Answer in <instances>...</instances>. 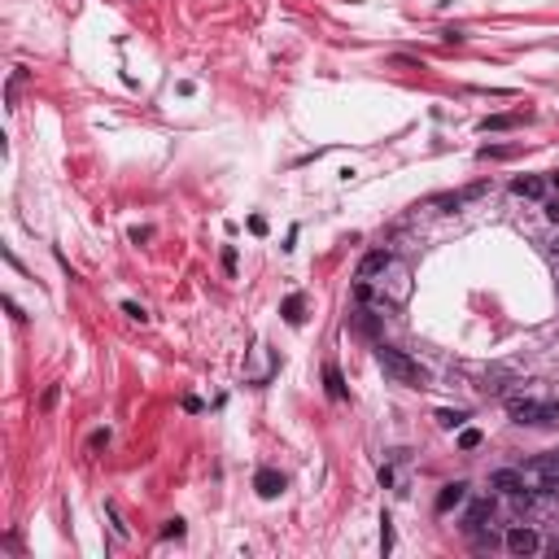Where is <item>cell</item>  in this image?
Wrapping results in <instances>:
<instances>
[{
    "mask_svg": "<svg viewBox=\"0 0 559 559\" xmlns=\"http://www.w3.org/2000/svg\"><path fill=\"white\" fill-rule=\"evenodd\" d=\"M376 358H381V367H385L398 385H420V381H424V372H420L415 358L402 354V350H393V345H381V350H376Z\"/></svg>",
    "mask_w": 559,
    "mask_h": 559,
    "instance_id": "cell-1",
    "label": "cell"
},
{
    "mask_svg": "<svg viewBox=\"0 0 559 559\" xmlns=\"http://www.w3.org/2000/svg\"><path fill=\"white\" fill-rule=\"evenodd\" d=\"M489 485H494L498 494H512V498H529V481H524V472H516V468H498L494 476H489Z\"/></svg>",
    "mask_w": 559,
    "mask_h": 559,
    "instance_id": "cell-2",
    "label": "cell"
},
{
    "mask_svg": "<svg viewBox=\"0 0 559 559\" xmlns=\"http://www.w3.org/2000/svg\"><path fill=\"white\" fill-rule=\"evenodd\" d=\"M542 546V537L529 529V524H516V529H507V551L512 555H533Z\"/></svg>",
    "mask_w": 559,
    "mask_h": 559,
    "instance_id": "cell-3",
    "label": "cell"
},
{
    "mask_svg": "<svg viewBox=\"0 0 559 559\" xmlns=\"http://www.w3.org/2000/svg\"><path fill=\"white\" fill-rule=\"evenodd\" d=\"M537 411H542V402H533V398H507V415L516 424H537Z\"/></svg>",
    "mask_w": 559,
    "mask_h": 559,
    "instance_id": "cell-4",
    "label": "cell"
},
{
    "mask_svg": "<svg viewBox=\"0 0 559 559\" xmlns=\"http://www.w3.org/2000/svg\"><path fill=\"white\" fill-rule=\"evenodd\" d=\"M389 262H393V254H389V250H372L363 262H358V280H372V275H381V271L389 267Z\"/></svg>",
    "mask_w": 559,
    "mask_h": 559,
    "instance_id": "cell-5",
    "label": "cell"
},
{
    "mask_svg": "<svg viewBox=\"0 0 559 559\" xmlns=\"http://www.w3.org/2000/svg\"><path fill=\"white\" fill-rule=\"evenodd\" d=\"M254 489H258L262 498H275L280 489H284V476H280V472H271V468H262V472L254 476Z\"/></svg>",
    "mask_w": 559,
    "mask_h": 559,
    "instance_id": "cell-6",
    "label": "cell"
},
{
    "mask_svg": "<svg viewBox=\"0 0 559 559\" xmlns=\"http://www.w3.org/2000/svg\"><path fill=\"white\" fill-rule=\"evenodd\" d=\"M512 192H516V197H542V192H546V179H537V175H520L516 184H512Z\"/></svg>",
    "mask_w": 559,
    "mask_h": 559,
    "instance_id": "cell-7",
    "label": "cell"
},
{
    "mask_svg": "<svg viewBox=\"0 0 559 559\" xmlns=\"http://www.w3.org/2000/svg\"><path fill=\"white\" fill-rule=\"evenodd\" d=\"M464 494H468V485H464V481L446 485V489H441V494H437V512H450L454 503H464Z\"/></svg>",
    "mask_w": 559,
    "mask_h": 559,
    "instance_id": "cell-8",
    "label": "cell"
},
{
    "mask_svg": "<svg viewBox=\"0 0 559 559\" xmlns=\"http://www.w3.org/2000/svg\"><path fill=\"white\" fill-rule=\"evenodd\" d=\"M494 516V498H481V503H472L468 507V529H481V524Z\"/></svg>",
    "mask_w": 559,
    "mask_h": 559,
    "instance_id": "cell-9",
    "label": "cell"
},
{
    "mask_svg": "<svg viewBox=\"0 0 559 559\" xmlns=\"http://www.w3.org/2000/svg\"><path fill=\"white\" fill-rule=\"evenodd\" d=\"M520 127V114H489V118H481V131H512Z\"/></svg>",
    "mask_w": 559,
    "mask_h": 559,
    "instance_id": "cell-10",
    "label": "cell"
},
{
    "mask_svg": "<svg viewBox=\"0 0 559 559\" xmlns=\"http://www.w3.org/2000/svg\"><path fill=\"white\" fill-rule=\"evenodd\" d=\"M302 310H306V298H302V293H293V298H284V323H293V328H298V323L306 319Z\"/></svg>",
    "mask_w": 559,
    "mask_h": 559,
    "instance_id": "cell-11",
    "label": "cell"
},
{
    "mask_svg": "<svg viewBox=\"0 0 559 559\" xmlns=\"http://www.w3.org/2000/svg\"><path fill=\"white\" fill-rule=\"evenodd\" d=\"M323 385H328V393H332L337 402L345 398V381H341V372H337V363H328V367H323Z\"/></svg>",
    "mask_w": 559,
    "mask_h": 559,
    "instance_id": "cell-12",
    "label": "cell"
},
{
    "mask_svg": "<svg viewBox=\"0 0 559 559\" xmlns=\"http://www.w3.org/2000/svg\"><path fill=\"white\" fill-rule=\"evenodd\" d=\"M464 420H468L464 411H441V415H437V424H441V429H459Z\"/></svg>",
    "mask_w": 559,
    "mask_h": 559,
    "instance_id": "cell-13",
    "label": "cell"
},
{
    "mask_svg": "<svg viewBox=\"0 0 559 559\" xmlns=\"http://www.w3.org/2000/svg\"><path fill=\"white\" fill-rule=\"evenodd\" d=\"M537 424H559V402H542V411H537Z\"/></svg>",
    "mask_w": 559,
    "mask_h": 559,
    "instance_id": "cell-14",
    "label": "cell"
},
{
    "mask_svg": "<svg viewBox=\"0 0 559 559\" xmlns=\"http://www.w3.org/2000/svg\"><path fill=\"white\" fill-rule=\"evenodd\" d=\"M123 315H127V319H136V323H144V319H149V310H144L140 302H123Z\"/></svg>",
    "mask_w": 559,
    "mask_h": 559,
    "instance_id": "cell-15",
    "label": "cell"
},
{
    "mask_svg": "<svg viewBox=\"0 0 559 559\" xmlns=\"http://www.w3.org/2000/svg\"><path fill=\"white\" fill-rule=\"evenodd\" d=\"M459 446H464V450H476V446H481V433H476V429H464V433H459Z\"/></svg>",
    "mask_w": 559,
    "mask_h": 559,
    "instance_id": "cell-16",
    "label": "cell"
},
{
    "mask_svg": "<svg viewBox=\"0 0 559 559\" xmlns=\"http://www.w3.org/2000/svg\"><path fill=\"white\" fill-rule=\"evenodd\" d=\"M162 537H184V520H167L162 524Z\"/></svg>",
    "mask_w": 559,
    "mask_h": 559,
    "instance_id": "cell-17",
    "label": "cell"
},
{
    "mask_svg": "<svg viewBox=\"0 0 559 559\" xmlns=\"http://www.w3.org/2000/svg\"><path fill=\"white\" fill-rule=\"evenodd\" d=\"M53 402H57V385H48L44 398H40V411H53Z\"/></svg>",
    "mask_w": 559,
    "mask_h": 559,
    "instance_id": "cell-18",
    "label": "cell"
},
{
    "mask_svg": "<svg viewBox=\"0 0 559 559\" xmlns=\"http://www.w3.org/2000/svg\"><path fill=\"white\" fill-rule=\"evenodd\" d=\"M250 232H254V236H262V232H267V219H258V215H254V219H250Z\"/></svg>",
    "mask_w": 559,
    "mask_h": 559,
    "instance_id": "cell-19",
    "label": "cell"
},
{
    "mask_svg": "<svg viewBox=\"0 0 559 559\" xmlns=\"http://www.w3.org/2000/svg\"><path fill=\"white\" fill-rule=\"evenodd\" d=\"M546 219H551V223H559V197H555V201H546Z\"/></svg>",
    "mask_w": 559,
    "mask_h": 559,
    "instance_id": "cell-20",
    "label": "cell"
},
{
    "mask_svg": "<svg viewBox=\"0 0 559 559\" xmlns=\"http://www.w3.org/2000/svg\"><path fill=\"white\" fill-rule=\"evenodd\" d=\"M551 254H559V232H555V240H551Z\"/></svg>",
    "mask_w": 559,
    "mask_h": 559,
    "instance_id": "cell-21",
    "label": "cell"
},
{
    "mask_svg": "<svg viewBox=\"0 0 559 559\" xmlns=\"http://www.w3.org/2000/svg\"><path fill=\"white\" fill-rule=\"evenodd\" d=\"M555 459H559V450H555Z\"/></svg>",
    "mask_w": 559,
    "mask_h": 559,
    "instance_id": "cell-22",
    "label": "cell"
}]
</instances>
